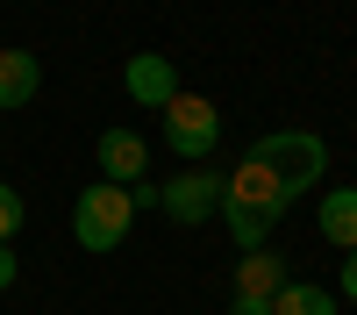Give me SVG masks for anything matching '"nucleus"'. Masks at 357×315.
<instances>
[{
	"label": "nucleus",
	"instance_id": "nucleus-15",
	"mask_svg": "<svg viewBox=\"0 0 357 315\" xmlns=\"http://www.w3.org/2000/svg\"><path fill=\"white\" fill-rule=\"evenodd\" d=\"M15 272H22V265H15V244H0V294L15 286Z\"/></svg>",
	"mask_w": 357,
	"mask_h": 315
},
{
	"label": "nucleus",
	"instance_id": "nucleus-6",
	"mask_svg": "<svg viewBox=\"0 0 357 315\" xmlns=\"http://www.w3.org/2000/svg\"><path fill=\"white\" fill-rule=\"evenodd\" d=\"M93 158H100V180H114V186H143L151 180V136H136V129H107L93 143Z\"/></svg>",
	"mask_w": 357,
	"mask_h": 315
},
{
	"label": "nucleus",
	"instance_id": "nucleus-12",
	"mask_svg": "<svg viewBox=\"0 0 357 315\" xmlns=\"http://www.w3.org/2000/svg\"><path fill=\"white\" fill-rule=\"evenodd\" d=\"M22 222H29V208H22V193L0 180V244H15L22 237Z\"/></svg>",
	"mask_w": 357,
	"mask_h": 315
},
{
	"label": "nucleus",
	"instance_id": "nucleus-10",
	"mask_svg": "<svg viewBox=\"0 0 357 315\" xmlns=\"http://www.w3.org/2000/svg\"><path fill=\"white\" fill-rule=\"evenodd\" d=\"M272 315H343L336 286H314V279H286L272 294Z\"/></svg>",
	"mask_w": 357,
	"mask_h": 315
},
{
	"label": "nucleus",
	"instance_id": "nucleus-9",
	"mask_svg": "<svg viewBox=\"0 0 357 315\" xmlns=\"http://www.w3.org/2000/svg\"><path fill=\"white\" fill-rule=\"evenodd\" d=\"M314 229H321V244H336V251H357V186H336V193H321V208H314Z\"/></svg>",
	"mask_w": 357,
	"mask_h": 315
},
{
	"label": "nucleus",
	"instance_id": "nucleus-1",
	"mask_svg": "<svg viewBox=\"0 0 357 315\" xmlns=\"http://www.w3.org/2000/svg\"><path fill=\"white\" fill-rule=\"evenodd\" d=\"M286 186L272 180V165H264L257 151H243L229 172H222V222H229V237L236 251H264L272 244V229L286 222Z\"/></svg>",
	"mask_w": 357,
	"mask_h": 315
},
{
	"label": "nucleus",
	"instance_id": "nucleus-5",
	"mask_svg": "<svg viewBox=\"0 0 357 315\" xmlns=\"http://www.w3.org/2000/svg\"><path fill=\"white\" fill-rule=\"evenodd\" d=\"M158 208H165L178 229H200V222H215V215H222V172H215V165H186V172H172Z\"/></svg>",
	"mask_w": 357,
	"mask_h": 315
},
{
	"label": "nucleus",
	"instance_id": "nucleus-8",
	"mask_svg": "<svg viewBox=\"0 0 357 315\" xmlns=\"http://www.w3.org/2000/svg\"><path fill=\"white\" fill-rule=\"evenodd\" d=\"M43 94V57L36 50H0V115H15Z\"/></svg>",
	"mask_w": 357,
	"mask_h": 315
},
{
	"label": "nucleus",
	"instance_id": "nucleus-2",
	"mask_svg": "<svg viewBox=\"0 0 357 315\" xmlns=\"http://www.w3.org/2000/svg\"><path fill=\"white\" fill-rule=\"evenodd\" d=\"M129 229H136V193L129 186H114V180L79 186V200H72V237L86 251H122Z\"/></svg>",
	"mask_w": 357,
	"mask_h": 315
},
{
	"label": "nucleus",
	"instance_id": "nucleus-13",
	"mask_svg": "<svg viewBox=\"0 0 357 315\" xmlns=\"http://www.w3.org/2000/svg\"><path fill=\"white\" fill-rule=\"evenodd\" d=\"M229 315H272V301H257V294H236V301H229Z\"/></svg>",
	"mask_w": 357,
	"mask_h": 315
},
{
	"label": "nucleus",
	"instance_id": "nucleus-14",
	"mask_svg": "<svg viewBox=\"0 0 357 315\" xmlns=\"http://www.w3.org/2000/svg\"><path fill=\"white\" fill-rule=\"evenodd\" d=\"M343 301L357 308V251H343Z\"/></svg>",
	"mask_w": 357,
	"mask_h": 315
},
{
	"label": "nucleus",
	"instance_id": "nucleus-3",
	"mask_svg": "<svg viewBox=\"0 0 357 315\" xmlns=\"http://www.w3.org/2000/svg\"><path fill=\"white\" fill-rule=\"evenodd\" d=\"M250 151L272 165V180L286 186V200H301L307 186H321V172H329V143L314 129H272V136H257Z\"/></svg>",
	"mask_w": 357,
	"mask_h": 315
},
{
	"label": "nucleus",
	"instance_id": "nucleus-7",
	"mask_svg": "<svg viewBox=\"0 0 357 315\" xmlns=\"http://www.w3.org/2000/svg\"><path fill=\"white\" fill-rule=\"evenodd\" d=\"M122 86H129L136 108H172V94H178V65H172L165 50H136L129 65H122Z\"/></svg>",
	"mask_w": 357,
	"mask_h": 315
},
{
	"label": "nucleus",
	"instance_id": "nucleus-4",
	"mask_svg": "<svg viewBox=\"0 0 357 315\" xmlns=\"http://www.w3.org/2000/svg\"><path fill=\"white\" fill-rule=\"evenodd\" d=\"M158 115H165V143H172L178 158H193V165L215 158V143H222V108L207 101V94H186V86H178L172 108H158Z\"/></svg>",
	"mask_w": 357,
	"mask_h": 315
},
{
	"label": "nucleus",
	"instance_id": "nucleus-11",
	"mask_svg": "<svg viewBox=\"0 0 357 315\" xmlns=\"http://www.w3.org/2000/svg\"><path fill=\"white\" fill-rule=\"evenodd\" d=\"M286 286V265H279V251H243V265H236V294H257V301H272Z\"/></svg>",
	"mask_w": 357,
	"mask_h": 315
}]
</instances>
